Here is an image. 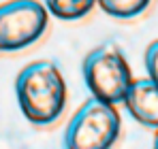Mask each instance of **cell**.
<instances>
[{
  "instance_id": "cell-2",
  "label": "cell",
  "mask_w": 158,
  "mask_h": 149,
  "mask_svg": "<svg viewBox=\"0 0 158 149\" xmlns=\"http://www.w3.org/2000/svg\"><path fill=\"white\" fill-rule=\"evenodd\" d=\"M120 136V115L111 102L88 98L71 117L64 132L69 149H107Z\"/></svg>"
},
{
  "instance_id": "cell-5",
  "label": "cell",
  "mask_w": 158,
  "mask_h": 149,
  "mask_svg": "<svg viewBox=\"0 0 158 149\" xmlns=\"http://www.w3.org/2000/svg\"><path fill=\"white\" fill-rule=\"evenodd\" d=\"M122 102L135 122L145 128H158V85L152 79L132 81Z\"/></svg>"
},
{
  "instance_id": "cell-6",
  "label": "cell",
  "mask_w": 158,
  "mask_h": 149,
  "mask_svg": "<svg viewBox=\"0 0 158 149\" xmlns=\"http://www.w3.org/2000/svg\"><path fill=\"white\" fill-rule=\"evenodd\" d=\"M96 2L109 17L122 19V22L141 17L152 4V0H96Z\"/></svg>"
},
{
  "instance_id": "cell-8",
  "label": "cell",
  "mask_w": 158,
  "mask_h": 149,
  "mask_svg": "<svg viewBox=\"0 0 158 149\" xmlns=\"http://www.w3.org/2000/svg\"><path fill=\"white\" fill-rule=\"evenodd\" d=\"M145 70L150 74V79L158 85V41L150 43L145 49Z\"/></svg>"
},
{
  "instance_id": "cell-1",
  "label": "cell",
  "mask_w": 158,
  "mask_h": 149,
  "mask_svg": "<svg viewBox=\"0 0 158 149\" xmlns=\"http://www.w3.org/2000/svg\"><path fill=\"white\" fill-rule=\"evenodd\" d=\"M19 109L36 128L56 124L66 107V83L60 68L49 60L28 64L15 79Z\"/></svg>"
},
{
  "instance_id": "cell-3",
  "label": "cell",
  "mask_w": 158,
  "mask_h": 149,
  "mask_svg": "<svg viewBox=\"0 0 158 149\" xmlns=\"http://www.w3.org/2000/svg\"><path fill=\"white\" fill-rule=\"evenodd\" d=\"M83 81L92 96L111 104L122 102L132 74L120 47L107 43L90 51L83 60Z\"/></svg>"
},
{
  "instance_id": "cell-7",
  "label": "cell",
  "mask_w": 158,
  "mask_h": 149,
  "mask_svg": "<svg viewBox=\"0 0 158 149\" xmlns=\"http://www.w3.org/2000/svg\"><path fill=\"white\" fill-rule=\"evenodd\" d=\"M94 4H96V0H45L47 13H52L53 17L64 19V22L83 19L94 9Z\"/></svg>"
},
{
  "instance_id": "cell-9",
  "label": "cell",
  "mask_w": 158,
  "mask_h": 149,
  "mask_svg": "<svg viewBox=\"0 0 158 149\" xmlns=\"http://www.w3.org/2000/svg\"><path fill=\"white\" fill-rule=\"evenodd\" d=\"M154 147L158 149V128H156V136H154Z\"/></svg>"
},
{
  "instance_id": "cell-4",
  "label": "cell",
  "mask_w": 158,
  "mask_h": 149,
  "mask_svg": "<svg viewBox=\"0 0 158 149\" xmlns=\"http://www.w3.org/2000/svg\"><path fill=\"white\" fill-rule=\"evenodd\" d=\"M47 22V9L36 0H9L0 4V53H17L39 43Z\"/></svg>"
}]
</instances>
